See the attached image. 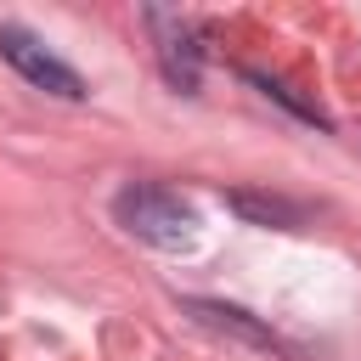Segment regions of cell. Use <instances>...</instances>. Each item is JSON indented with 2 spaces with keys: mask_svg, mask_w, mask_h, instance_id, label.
<instances>
[{
  "mask_svg": "<svg viewBox=\"0 0 361 361\" xmlns=\"http://www.w3.org/2000/svg\"><path fill=\"white\" fill-rule=\"evenodd\" d=\"M113 220H118L130 237H141V243H152V248H164V254H180V248L197 243V214H192V203H180L169 186H152V180L118 186Z\"/></svg>",
  "mask_w": 361,
  "mask_h": 361,
  "instance_id": "1",
  "label": "cell"
},
{
  "mask_svg": "<svg viewBox=\"0 0 361 361\" xmlns=\"http://www.w3.org/2000/svg\"><path fill=\"white\" fill-rule=\"evenodd\" d=\"M0 56H6L34 90H51V96H62V102H85V79H79L62 56H51V51L39 45V34H28L23 23H0Z\"/></svg>",
  "mask_w": 361,
  "mask_h": 361,
  "instance_id": "2",
  "label": "cell"
},
{
  "mask_svg": "<svg viewBox=\"0 0 361 361\" xmlns=\"http://www.w3.org/2000/svg\"><path fill=\"white\" fill-rule=\"evenodd\" d=\"M147 23L158 28V56H164V73L175 90H197V39H192V23L175 17V11H147Z\"/></svg>",
  "mask_w": 361,
  "mask_h": 361,
  "instance_id": "3",
  "label": "cell"
},
{
  "mask_svg": "<svg viewBox=\"0 0 361 361\" xmlns=\"http://www.w3.org/2000/svg\"><path fill=\"white\" fill-rule=\"evenodd\" d=\"M186 316H197L203 327L231 333V338H243V344H254V350H282V338H276L265 322H254L248 310H237V305H220V299H186Z\"/></svg>",
  "mask_w": 361,
  "mask_h": 361,
  "instance_id": "4",
  "label": "cell"
},
{
  "mask_svg": "<svg viewBox=\"0 0 361 361\" xmlns=\"http://www.w3.org/2000/svg\"><path fill=\"white\" fill-rule=\"evenodd\" d=\"M226 203H231L243 220H254V226H282V231L305 226V209H299L293 197H276V192H248V186H237V192H226Z\"/></svg>",
  "mask_w": 361,
  "mask_h": 361,
  "instance_id": "5",
  "label": "cell"
},
{
  "mask_svg": "<svg viewBox=\"0 0 361 361\" xmlns=\"http://www.w3.org/2000/svg\"><path fill=\"white\" fill-rule=\"evenodd\" d=\"M248 79H254V85H259L265 96H276V102H282V107H288L293 118H305V124H316V130H327V113H322L316 102H305V96H299V90L288 85V79H271V73H259V68H248Z\"/></svg>",
  "mask_w": 361,
  "mask_h": 361,
  "instance_id": "6",
  "label": "cell"
}]
</instances>
